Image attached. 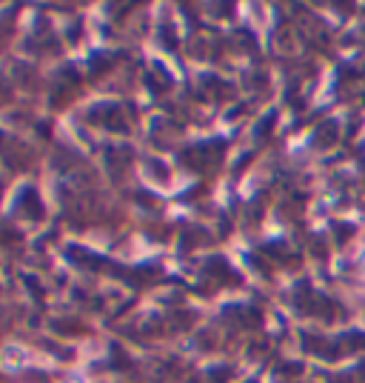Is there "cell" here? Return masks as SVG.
Returning a JSON list of instances; mask_svg holds the SVG:
<instances>
[{"label":"cell","instance_id":"6da1fadb","mask_svg":"<svg viewBox=\"0 0 365 383\" xmlns=\"http://www.w3.org/2000/svg\"><path fill=\"white\" fill-rule=\"evenodd\" d=\"M362 266H365V260H362Z\"/></svg>","mask_w":365,"mask_h":383}]
</instances>
